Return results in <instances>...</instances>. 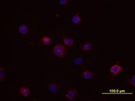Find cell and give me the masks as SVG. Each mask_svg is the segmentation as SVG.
Returning a JSON list of instances; mask_svg holds the SVG:
<instances>
[{
    "label": "cell",
    "mask_w": 135,
    "mask_h": 101,
    "mask_svg": "<svg viewBox=\"0 0 135 101\" xmlns=\"http://www.w3.org/2000/svg\"><path fill=\"white\" fill-rule=\"evenodd\" d=\"M53 54L56 57L63 58L66 53V48L61 44L55 45L52 49Z\"/></svg>",
    "instance_id": "6da1fadb"
},
{
    "label": "cell",
    "mask_w": 135,
    "mask_h": 101,
    "mask_svg": "<svg viewBox=\"0 0 135 101\" xmlns=\"http://www.w3.org/2000/svg\"><path fill=\"white\" fill-rule=\"evenodd\" d=\"M123 71V67L118 63H115L111 66L110 68V73H111V75L115 77L120 72Z\"/></svg>",
    "instance_id": "7a4b0ae2"
},
{
    "label": "cell",
    "mask_w": 135,
    "mask_h": 101,
    "mask_svg": "<svg viewBox=\"0 0 135 101\" xmlns=\"http://www.w3.org/2000/svg\"><path fill=\"white\" fill-rule=\"evenodd\" d=\"M78 95L77 90L74 88L69 89L65 94V98L69 100H73L76 98Z\"/></svg>",
    "instance_id": "3957f363"
},
{
    "label": "cell",
    "mask_w": 135,
    "mask_h": 101,
    "mask_svg": "<svg viewBox=\"0 0 135 101\" xmlns=\"http://www.w3.org/2000/svg\"><path fill=\"white\" fill-rule=\"evenodd\" d=\"M47 88L48 91L53 94H57L60 91V86L55 83H49L47 84Z\"/></svg>",
    "instance_id": "277c9868"
},
{
    "label": "cell",
    "mask_w": 135,
    "mask_h": 101,
    "mask_svg": "<svg viewBox=\"0 0 135 101\" xmlns=\"http://www.w3.org/2000/svg\"><path fill=\"white\" fill-rule=\"evenodd\" d=\"M63 42L65 46L72 47L74 45V39L73 37L69 36H65L63 38Z\"/></svg>",
    "instance_id": "5b68a950"
},
{
    "label": "cell",
    "mask_w": 135,
    "mask_h": 101,
    "mask_svg": "<svg viewBox=\"0 0 135 101\" xmlns=\"http://www.w3.org/2000/svg\"><path fill=\"white\" fill-rule=\"evenodd\" d=\"M18 93L25 97H28L30 94V90L27 87H21L19 89Z\"/></svg>",
    "instance_id": "8992f818"
},
{
    "label": "cell",
    "mask_w": 135,
    "mask_h": 101,
    "mask_svg": "<svg viewBox=\"0 0 135 101\" xmlns=\"http://www.w3.org/2000/svg\"><path fill=\"white\" fill-rule=\"evenodd\" d=\"M93 47V44L90 41H86L81 45V49L84 51L90 50Z\"/></svg>",
    "instance_id": "52a82bcc"
},
{
    "label": "cell",
    "mask_w": 135,
    "mask_h": 101,
    "mask_svg": "<svg viewBox=\"0 0 135 101\" xmlns=\"http://www.w3.org/2000/svg\"><path fill=\"white\" fill-rule=\"evenodd\" d=\"M82 76L86 80H90L94 77V74L91 71L85 70L82 73Z\"/></svg>",
    "instance_id": "ba28073f"
},
{
    "label": "cell",
    "mask_w": 135,
    "mask_h": 101,
    "mask_svg": "<svg viewBox=\"0 0 135 101\" xmlns=\"http://www.w3.org/2000/svg\"><path fill=\"white\" fill-rule=\"evenodd\" d=\"M18 31L21 35H26L28 32V26L25 24L21 25L18 27Z\"/></svg>",
    "instance_id": "9c48e42d"
},
{
    "label": "cell",
    "mask_w": 135,
    "mask_h": 101,
    "mask_svg": "<svg viewBox=\"0 0 135 101\" xmlns=\"http://www.w3.org/2000/svg\"><path fill=\"white\" fill-rule=\"evenodd\" d=\"M51 40V38L48 36H45L42 37V38L41 39V43L43 45H48L50 43Z\"/></svg>",
    "instance_id": "30bf717a"
},
{
    "label": "cell",
    "mask_w": 135,
    "mask_h": 101,
    "mask_svg": "<svg viewBox=\"0 0 135 101\" xmlns=\"http://www.w3.org/2000/svg\"><path fill=\"white\" fill-rule=\"evenodd\" d=\"M81 21V18L79 13L76 14L74 17L72 18V22L75 24H79Z\"/></svg>",
    "instance_id": "8fae6325"
},
{
    "label": "cell",
    "mask_w": 135,
    "mask_h": 101,
    "mask_svg": "<svg viewBox=\"0 0 135 101\" xmlns=\"http://www.w3.org/2000/svg\"><path fill=\"white\" fill-rule=\"evenodd\" d=\"M5 70L2 67H0V81H2L5 78Z\"/></svg>",
    "instance_id": "7c38bea8"
},
{
    "label": "cell",
    "mask_w": 135,
    "mask_h": 101,
    "mask_svg": "<svg viewBox=\"0 0 135 101\" xmlns=\"http://www.w3.org/2000/svg\"><path fill=\"white\" fill-rule=\"evenodd\" d=\"M134 77H135V76L133 75L132 77L130 78V80H128L127 81V82L129 83L130 84L132 85L133 87H134L135 86V81H134Z\"/></svg>",
    "instance_id": "4fadbf2b"
},
{
    "label": "cell",
    "mask_w": 135,
    "mask_h": 101,
    "mask_svg": "<svg viewBox=\"0 0 135 101\" xmlns=\"http://www.w3.org/2000/svg\"><path fill=\"white\" fill-rule=\"evenodd\" d=\"M74 62H75V63L76 65H81V64L82 63V58H81L78 57V58H76L75 59Z\"/></svg>",
    "instance_id": "5bb4252c"
},
{
    "label": "cell",
    "mask_w": 135,
    "mask_h": 101,
    "mask_svg": "<svg viewBox=\"0 0 135 101\" xmlns=\"http://www.w3.org/2000/svg\"><path fill=\"white\" fill-rule=\"evenodd\" d=\"M59 3L61 5H66L68 3V0H60L59 1Z\"/></svg>",
    "instance_id": "9a60e30c"
}]
</instances>
